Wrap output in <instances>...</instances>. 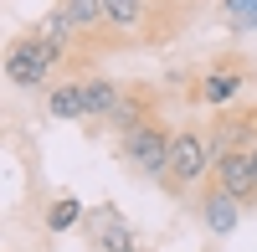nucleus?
I'll return each mask as SVG.
<instances>
[{"mask_svg":"<svg viewBox=\"0 0 257 252\" xmlns=\"http://www.w3.org/2000/svg\"><path fill=\"white\" fill-rule=\"evenodd\" d=\"M62 57H67L62 47H52V41H41L36 31H26V36H16L6 47V77L16 82V88H41Z\"/></svg>","mask_w":257,"mask_h":252,"instance_id":"obj_1","label":"nucleus"},{"mask_svg":"<svg viewBox=\"0 0 257 252\" xmlns=\"http://www.w3.org/2000/svg\"><path fill=\"white\" fill-rule=\"evenodd\" d=\"M206 175H211V144H206V134L175 129L170 134V170H165V180L175 185V191H190V185H201Z\"/></svg>","mask_w":257,"mask_h":252,"instance_id":"obj_2","label":"nucleus"},{"mask_svg":"<svg viewBox=\"0 0 257 252\" xmlns=\"http://www.w3.org/2000/svg\"><path fill=\"white\" fill-rule=\"evenodd\" d=\"M118 150H123V160L134 165L139 175L165 180V170H170V134L160 129L155 118H149V123H139V129H128V134L118 139Z\"/></svg>","mask_w":257,"mask_h":252,"instance_id":"obj_3","label":"nucleus"},{"mask_svg":"<svg viewBox=\"0 0 257 252\" xmlns=\"http://www.w3.org/2000/svg\"><path fill=\"white\" fill-rule=\"evenodd\" d=\"M211 180L231 191L242 206L257 201V175H252V150H211Z\"/></svg>","mask_w":257,"mask_h":252,"instance_id":"obj_4","label":"nucleus"},{"mask_svg":"<svg viewBox=\"0 0 257 252\" xmlns=\"http://www.w3.org/2000/svg\"><path fill=\"white\" fill-rule=\"evenodd\" d=\"M88 237H93L98 252H134L139 247L134 242V226H128L113 206H93V211H88Z\"/></svg>","mask_w":257,"mask_h":252,"instance_id":"obj_5","label":"nucleus"},{"mask_svg":"<svg viewBox=\"0 0 257 252\" xmlns=\"http://www.w3.org/2000/svg\"><path fill=\"white\" fill-rule=\"evenodd\" d=\"M201 221H206L211 237H231L242 226V201L231 191H221V185H211V191L201 196Z\"/></svg>","mask_w":257,"mask_h":252,"instance_id":"obj_6","label":"nucleus"},{"mask_svg":"<svg viewBox=\"0 0 257 252\" xmlns=\"http://www.w3.org/2000/svg\"><path fill=\"white\" fill-rule=\"evenodd\" d=\"M242 82H247L242 67H211V72L196 82V103H206V108H226V103L242 98Z\"/></svg>","mask_w":257,"mask_h":252,"instance_id":"obj_7","label":"nucleus"},{"mask_svg":"<svg viewBox=\"0 0 257 252\" xmlns=\"http://www.w3.org/2000/svg\"><path fill=\"white\" fill-rule=\"evenodd\" d=\"M103 21H108V31H118V36H134L149 21V0H103Z\"/></svg>","mask_w":257,"mask_h":252,"instance_id":"obj_8","label":"nucleus"},{"mask_svg":"<svg viewBox=\"0 0 257 252\" xmlns=\"http://www.w3.org/2000/svg\"><path fill=\"white\" fill-rule=\"evenodd\" d=\"M36 36H41V41H52V47H62V52H67V41L77 36V21L67 16V6H62V0H57V6H52L47 16H41V21H36Z\"/></svg>","mask_w":257,"mask_h":252,"instance_id":"obj_9","label":"nucleus"},{"mask_svg":"<svg viewBox=\"0 0 257 252\" xmlns=\"http://www.w3.org/2000/svg\"><path fill=\"white\" fill-rule=\"evenodd\" d=\"M82 103H88V118H108L118 103V82L108 77H82Z\"/></svg>","mask_w":257,"mask_h":252,"instance_id":"obj_10","label":"nucleus"},{"mask_svg":"<svg viewBox=\"0 0 257 252\" xmlns=\"http://www.w3.org/2000/svg\"><path fill=\"white\" fill-rule=\"evenodd\" d=\"M47 108H52V118H88V103H82V82H57L52 88V98H47Z\"/></svg>","mask_w":257,"mask_h":252,"instance_id":"obj_11","label":"nucleus"},{"mask_svg":"<svg viewBox=\"0 0 257 252\" xmlns=\"http://www.w3.org/2000/svg\"><path fill=\"white\" fill-rule=\"evenodd\" d=\"M149 118H155V113L144 108V98H139V93H118V103H113V113H108V123H113L118 134H128V129H139V123H149Z\"/></svg>","mask_w":257,"mask_h":252,"instance_id":"obj_12","label":"nucleus"},{"mask_svg":"<svg viewBox=\"0 0 257 252\" xmlns=\"http://www.w3.org/2000/svg\"><path fill=\"white\" fill-rule=\"evenodd\" d=\"M88 221V211H82V201L77 196H57L47 206V232H72V226Z\"/></svg>","mask_w":257,"mask_h":252,"instance_id":"obj_13","label":"nucleus"},{"mask_svg":"<svg viewBox=\"0 0 257 252\" xmlns=\"http://www.w3.org/2000/svg\"><path fill=\"white\" fill-rule=\"evenodd\" d=\"M67 16L77 21V31H103L108 21H103V0H62Z\"/></svg>","mask_w":257,"mask_h":252,"instance_id":"obj_14","label":"nucleus"},{"mask_svg":"<svg viewBox=\"0 0 257 252\" xmlns=\"http://www.w3.org/2000/svg\"><path fill=\"white\" fill-rule=\"evenodd\" d=\"M221 21L231 31H252L257 26V0H221Z\"/></svg>","mask_w":257,"mask_h":252,"instance_id":"obj_15","label":"nucleus"},{"mask_svg":"<svg viewBox=\"0 0 257 252\" xmlns=\"http://www.w3.org/2000/svg\"><path fill=\"white\" fill-rule=\"evenodd\" d=\"M252 175H257V144H252Z\"/></svg>","mask_w":257,"mask_h":252,"instance_id":"obj_16","label":"nucleus"}]
</instances>
